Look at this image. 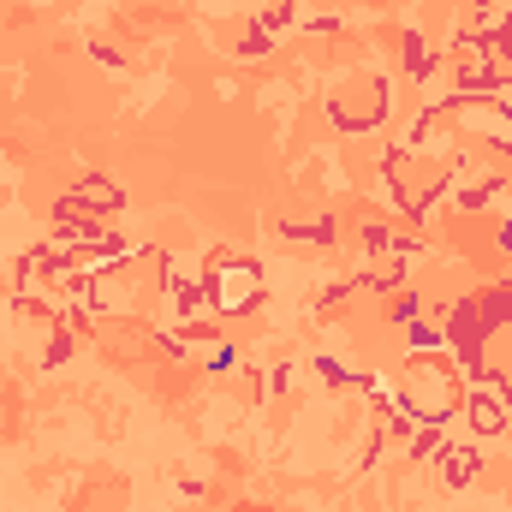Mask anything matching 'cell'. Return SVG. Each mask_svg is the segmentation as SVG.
I'll return each mask as SVG.
<instances>
[{
  "label": "cell",
  "instance_id": "1",
  "mask_svg": "<svg viewBox=\"0 0 512 512\" xmlns=\"http://www.w3.org/2000/svg\"><path fill=\"white\" fill-rule=\"evenodd\" d=\"M453 405H465V387L453 382V370H447V364L417 358V364L405 370V411H411V417L435 423V417H447Z\"/></svg>",
  "mask_w": 512,
  "mask_h": 512
},
{
  "label": "cell",
  "instance_id": "2",
  "mask_svg": "<svg viewBox=\"0 0 512 512\" xmlns=\"http://www.w3.org/2000/svg\"><path fill=\"white\" fill-rule=\"evenodd\" d=\"M256 268H239V262H221L215 274H209V292H203V304H221V310H245L256 298Z\"/></svg>",
  "mask_w": 512,
  "mask_h": 512
},
{
  "label": "cell",
  "instance_id": "3",
  "mask_svg": "<svg viewBox=\"0 0 512 512\" xmlns=\"http://www.w3.org/2000/svg\"><path fill=\"white\" fill-rule=\"evenodd\" d=\"M465 417H471V429H477V435H495V429H507V417H512V387L495 376V387H477V393H465Z\"/></svg>",
  "mask_w": 512,
  "mask_h": 512
},
{
  "label": "cell",
  "instance_id": "4",
  "mask_svg": "<svg viewBox=\"0 0 512 512\" xmlns=\"http://www.w3.org/2000/svg\"><path fill=\"white\" fill-rule=\"evenodd\" d=\"M358 108H370V120L382 114V84H376V78H364V84H358ZM340 120L364 126V114H352V96H340Z\"/></svg>",
  "mask_w": 512,
  "mask_h": 512
}]
</instances>
